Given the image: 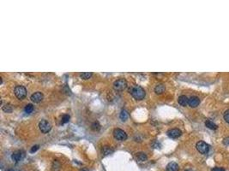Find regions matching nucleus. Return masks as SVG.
<instances>
[{"mask_svg":"<svg viewBox=\"0 0 229 171\" xmlns=\"http://www.w3.org/2000/svg\"><path fill=\"white\" fill-rule=\"evenodd\" d=\"M130 94L132 95V97L134 99H136V100H142L145 98L146 93L144 91V89L140 87V86H135L130 89Z\"/></svg>","mask_w":229,"mask_h":171,"instance_id":"1","label":"nucleus"},{"mask_svg":"<svg viewBox=\"0 0 229 171\" xmlns=\"http://www.w3.org/2000/svg\"><path fill=\"white\" fill-rule=\"evenodd\" d=\"M14 93L16 97L20 100L25 99L27 96V89L23 86H16L14 90Z\"/></svg>","mask_w":229,"mask_h":171,"instance_id":"2","label":"nucleus"},{"mask_svg":"<svg viewBox=\"0 0 229 171\" xmlns=\"http://www.w3.org/2000/svg\"><path fill=\"white\" fill-rule=\"evenodd\" d=\"M113 87L117 91H123L127 87V81L124 78H120L117 80H115L113 83Z\"/></svg>","mask_w":229,"mask_h":171,"instance_id":"3","label":"nucleus"},{"mask_svg":"<svg viewBox=\"0 0 229 171\" xmlns=\"http://www.w3.org/2000/svg\"><path fill=\"white\" fill-rule=\"evenodd\" d=\"M196 147L201 154H207L209 151V146L204 141H198Z\"/></svg>","mask_w":229,"mask_h":171,"instance_id":"4","label":"nucleus"},{"mask_svg":"<svg viewBox=\"0 0 229 171\" xmlns=\"http://www.w3.org/2000/svg\"><path fill=\"white\" fill-rule=\"evenodd\" d=\"M39 127H40V130L43 133H47L52 129V125H51V123L48 121L41 120L40 121V123H39Z\"/></svg>","mask_w":229,"mask_h":171,"instance_id":"5","label":"nucleus"},{"mask_svg":"<svg viewBox=\"0 0 229 171\" xmlns=\"http://www.w3.org/2000/svg\"><path fill=\"white\" fill-rule=\"evenodd\" d=\"M113 136L117 140H120V141H123V140H125L127 139V134L126 133L120 129V128H116L113 131Z\"/></svg>","mask_w":229,"mask_h":171,"instance_id":"6","label":"nucleus"},{"mask_svg":"<svg viewBox=\"0 0 229 171\" xmlns=\"http://www.w3.org/2000/svg\"><path fill=\"white\" fill-rule=\"evenodd\" d=\"M181 134H182V132L178 128H172V129L168 131V137H170L172 139H177V138L180 137Z\"/></svg>","mask_w":229,"mask_h":171,"instance_id":"7","label":"nucleus"},{"mask_svg":"<svg viewBox=\"0 0 229 171\" xmlns=\"http://www.w3.org/2000/svg\"><path fill=\"white\" fill-rule=\"evenodd\" d=\"M43 98H44V96H43V93H41V92H36V93H33V94L31 95L30 99H31L34 103H40V102L42 101Z\"/></svg>","mask_w":229,"mask_h":171,"instance_id":"8","label":"nucleus"},{"mask_svg":"<svg viewBox=\"0 0 229 171\" xmlns=\"http://www.w3.org/2000/svg\"><path fill=\"white\" fill-rule=\"evenodd\" d=\"M23 157H24V152H22V151H16V152H13V154L11 155L12 160L16 162V163L21 161L23 158Z\"/></svg>","mask_w":229,"mask_h":171,"instance_id":"9","label":"nucleus"},{"mask_svg":"<svg viewBox=\"0 0 229 171\" xmlns=\"http://www.w3.org/2000/svg\"><path fill=\"white\" fill-rule=\"evenodd\" d=\"M200 104V99L199 98L196 97V96H192L189 99V102L188 105L191 107V108H195L197 106H198Z\"/></svg>","mask_w":229,"mask_h":171,"instance_id":"10","label":"nucleus"},{"mask_svg":"<svg viewBox=\"0 0 229 171\" xmlns=\"http://www.w3.org/2000/svg\"><path fill=\"white\" fill-rule=\"evenodd\" d=\"M179 167L177 163L171 162L167 165V171H178Z\"/></svg>","mask_w":229,"mask_h":171,"instance_id":"11","label":"nucleus"},{"mask_svg":"<svg viewBox=\"0 0 229 171\" xmlns=\"http://www.w3.org/2000/svg\"><path fill=\"white\" fill-rule=\"evenodd\" d=\"M178 104L181 105V106H186L188 105V102H189V99L185 96V95H181L178 97Z\"/></svg>","mask_w":229,"mask_h":171,"instance_id":"12","label":"nucleus"},{"mask_svg":"<svg viewBox=\"0 0 229 171\" xmlns=\"http://www.w3.org/2000/svg\"><path fill=\"white\" fill-rule=\"evenodd\" d=\"M165 90H166V87L163 84H159L155 88V92L156 94H161L165 92Z\"/></svg>","mask_w":229,"mask_h":171,"instance_id":"13","label":"nucleus"},{"mask_svg":"<svg viewBox=\"0 0 229 171\" xmlns=\"http://www.w3.org/2000/svg\"><path fill=\"white\" fill-rule=\"evenodd\" d=\"M136 159H137L138 161H140V162H144V161H146V160L148 159V157H147V155H146L145 153H143V152H138V153L136 154Z\"/></svg>","mask_w":229,"mask_h":171,"instance_id":"14","label":"nucleus"},{"mask_svg":"<svg viewBox=\"0 0 229 171\" xmlns=\"http://www.w3.org/2000/svg\"><path fill=\"white\" fill-rule=\"evenodd\" d=\"M205 125L207 127H209L210 129H216L217 128V125L215 122H213L211 120H207L205 121Z\"/></svg>","mask_w":229,"mask_h":171,"instance_id":"15","label":"nucleus"},{"mask_svg":"<svg viewBox=\"0 0 229 171\" xmlns=\"http://www.w3.org/2000/svg\"><path fill=\"white\" fill-rule=\"evenodd\" d=\"M129 117V113L127 111L125 110H122L121 112H120V115H119V118L123 121H125Z\"/></svg>","mask_w":229,"mask_h":171,"instance_id":"16","label":"nucleus"},{"mask_svg":"<svg viewBox=\"0 0 229 171\" xmlns=\"http://www.w3.org/2000/svg\"><path fill=\"white\" fill-rule=\"evenodd\" d=\"M92 75H93V74L92 73H89V72H83V73H81V74H80L81 78L83 79V80H88Z\"/></svg>","mask_w":229,"mask_h":171,"instance_id":"17","label":"nucleus"},{"mask_svg":"<svg viewBox=\"0 0 229 171\" xmlns=\"http://www.w3.org/2000/svg\"><path fill=\"white\" fill-rule=\"evenodd\" d=\"M102 152H103V153H104V155H109V154H112L113 152V149H112L111 147H109V146H105L104 148H103V150H102Z\"/></svg>","mask_w":229,"mask_h":171,"instance_id":"18","label":"nucleus"},{"mask_svg":"<svg viewBox=\"0 0 229 171\" xmlns=\"http://www.w3.org/2000/svg\"><path fill=\"white\" fill-rule=\"evenodd\" d=\"M2 109H3V111L4 112H7V113H10V112L12 111V110H13L12 106H11L10 105H9V104H6L5 105H3V106L2 107Z\"/></svg>","mask_w":229,"mask_h":171,"instance_id":"19","label":"nucleus"},{"mask_svg":"<svg viewBox=\"0 0 229 171\" xmlns=\"http://www.w3.org/2000/svg\"><path fill=\"white\" fill-rule=\"evenodd\" d=\"M24 111H25V112L26 113H28V114H30L33 111H34V106H33V105H31V104H28V105H27L26 106H25V109H24Z\"/></svg>","mask_w":229,"mask_h":171,"instance_id":"20","label":"nucleus"},{"mask_svg":"<svg viewBox=\"0 0 229 171\" xmlns=\"http://www.w3.org/2000/svg\"><path fill=\"white\" fill-rule=\"evenodd\" d=\"M70 115H63V117H62V121H61V122L62 123H67L69 121H70Z\"/></svg>","mask_w":229,"mask_h":171,"instance_id":"21","label":"nucleus"},{"mask_svg":"<svg viewBox=\"0 0 229 171\" xmlns=\"http://www.w3.org/2000/svg\"><path fill=\"white\" fill-rule=\"evenodd\" d=\"M100 127H101V126H100V124H99L98 121H95V122L92 124V129H93V130H99Z\"/></svg>","mask_w":229,"mask_h":171,"instance_id":"22","label":"nucleus"},{"mask_svg":"<svg viewBox=\"0 0 229 171\" xmlns=\"http://www.w3.org/2000/svg\"><path fill=\"white\" fill-rule=\"evenodd\" d=\"M224 119L228 123H229V110L226 111V112L224 113Z\"/></svg>","mask_w":229,"mask_h":171,"instance_id":"23","label":"nucleus"},{"mask_svg":"<svg viewBox=\"0 0 229 171\" xmlns=\"http://www.w3.org/2000/svg\"><path fill=\"white\" fill-rule=\"evenodd\" d=\"M39 149V146L38 145H36V146H34L32 148H31V150H30V152L31 153H34V152H35L37 150Z\"/></svg>","mask_w":229,"mask_h":171,"instance_id":"24","label":"nucleus"},{"mask_svg":"<svg viewBox=\"0 0 229 171\" xmlns=\"http://www.w3.org/2000/svg\"><path fill=\"white\" fill-rule=\"evenodd\" d=\"M211 171H226L223 168H221V167H215L212 169Z\"/></svg>","mask_w":229,"mask_h":171,"instance_id":"25","label":"nucleus"},{"mask_svg":"<svg viewBox=\"0 0 229 171\" xmlns=\"http://www.w3.org/2000/svg\"><path fill=\"white\" fill-rule=\"evenodd\" d=\"M223 144L226 146H229V137H227L223 139Z\"/></svg>","mask_w":229,"mask_h":171,"instance_id":"26","label":"nucleus"},{"mask_svg":"<svg viewBox=\"0 0 229 171\" xmlns=\"http://www.w3.org/2000/svg\"><path fill=\"white\" fill-rule=\"evenodd\" d=\"M184 171H192V170H186Z\"/></svg>","mask_w":229,"mask_h":171,"instance_id":"27","label":"nucleus"},{"mask_svg":"<svg viewBox=\"0 0 229 171\" xmlns=\"http://www.w3.org/2000/svg\"><path fill=\"white\" fill-rule=\"evenodd\" d=\"M81 171H88V170H81Z\"/></svg>","mask_w":229,"mask_h":171,"instance_id":"28","label":"nucleus"}]
</instances>
